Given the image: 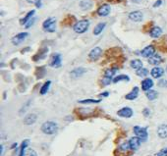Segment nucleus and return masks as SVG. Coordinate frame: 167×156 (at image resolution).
Masks as SVG:
<instances>
[{"mask_svg": "<svg viewBox=\"0 0 167 156\" xmlns=\"http://www.w3.org/2000/svg\"><path fill=\"white\" fill-rule=\"evenodd\" d=\"M57 124L52 122V121H47V122L43 123L41 126V132L45 135H54L57 132Z\"/></svg>", "mask_w": 167, "mask_h": 156, "instance_id": "nucleus-1", "label": "nucleus"}, {"mask_svg": "<svg viewBox=\"0 0 167 156\" xmlns=\"http://www.w3.org/2000/svg\"><path fill=\"white\" fill-rule=\"evenodd\" d=\"M29 144H30V140L29 139H25L22 142L19 156H38L37 152H35L33 148H28Z\"/></svg>", "mask_w": 167, "mask_h": 156, "instance_id": "nucleus-2", "label": "nucleus"}, {"mask_svg": "<svg viewBox=\"0 0 167 156\" xmlns=\"http://www.w3.org/2000/svg\"><path fill=\"white\" fill-rule=\"evenodd\" d=\"M89 27H90V21L89 20H81V21L77 22L76 24L74 25L73 29H74L75 33H84L87 30Z\"/></svg>", "mask_w": 167, "mask_h": 156, "instance_id": "nucleus-3", "label": "nucleus"}, {"mask_svg": "<svg viewBox=\"0 0 167 156\" xmlns=\"http://www.w3.org/2000/svg\"><path fill=\"white\" fill-rule=\"evenodd\" d=\"M134 132L136 136H138L142 142H146L149 138V134H148V129L146 128H142L140 126H135L134 127Z\"/></svg>", "mask_w": 167, "mask_h": 156, "instance_id": "nucleus-4", "label": "nucleus"}, {"mask_svg": "<svg viewBox=\"0 0 167 156\" xmlns=\"http://www.w3.org/2000/svg\"><path fill=\"white\" fill-rule=\"evenodd\" d=\"M28 37H29V33H20L17 34V36H15L13 38H12V43H13L14 45H19L20 43H22Z\"/></svg>", "mask_w": 167, "mask_h": 156, "instance_id": "nucleus-5", "label": "nucleus"}, {"mask_svg": "<svg viewBox=\"0 0 167 156\" xmlns=\"http://www.w3.org/2000/svg\"><path fill=\"white\" fill-rule=\"evenodd\" d=\"M133 114H134V112L130 107H123L117 112V115L120 117H123V118H131V117L133 116Z\"/></svg>", "mask_w": 167, "mask_h": 156, "instance_id": "nucleus-6", "label": "nucleus"}, {"mask_svg": "<svg viewBox=\"0 0 167 156\" xmlns=\"http://www.w3.org/2000/svg\"><path fill=\"white\" fill-rule=\"evenodd\" d=\"M62 64V58L60 54H54V55L51 57V61H50V66L53 68H59L61 67Z\"/></svg>", "mask_w": 167, "mask_h": 156, "instance_id": "nucleus-7", "label": "nucleus"}, {"mask_svg": "<svg viewBox=\"0 0 167 156\" xmlns=\"http://www.w3.org/2000/svg\"><path fill=\"white\" fill-rule=\"evenodd\" d=\"M87 72V69L86 68H83V67H80V68H76L72 70V72H71L70 76L72 79H79L80 77H82L83 75H85V73Z\"/></svg>", "mask_w": 167, "mask_h": 156, "instance_id": "nucleus-8", "label": "nucleus"}, {"mask_svg": "<svg viewBox=\"0 0 167 156\" xmlns=\"http://www.w3.org/2000/svg\"><path fill=\"white\" fill-rule=\"evenodd\" d=\"M101 54H102V49L100 47H94L93 49H91V51L90 52L89 57H90V60L95 61L100 57Z\"/></svg>", "mask_w": 167, "mask_h": 156, "instance_id": "nucleus-9", "label": "nucleus"}, {"mask_svg": "<svg viewBox=\"0 0 167 156\" xmlns=\"http://www.w3.org/2000/svg\"><path fill=\"white\" fill-rule=\"evenodd\" d=\"M142 140L138 138V136H134V138H131L129 140V143H130V147H131V150H137L139 147L141 146L142 144Z\"/></svg>", "mask_w": 167, "mask_h": 156, "instance_id": "nucleus-10", "label": "nucleus"}, {"mask_svg": "<svg viewBox=\"0 0 167 156\" xmlns=\"http://www.w3.org/2000/svg\"><path fill=\"white\" fill-rule=\"evenodd\" d=\"M144 18V15L141 11H134L129 14V19L133 22H141Z\"/></svg>", "mask_w": 167, "mask_h": 156, "instance_id": "nucleus-11", "label": "nucleus"}, {"mask_svg": "<svg viewBox=\"0 0 167 156\" xmlns=\"http://www.w3.org/2000/svg\"><path fill=\"white\" fill-rule=\"evenodd\" d=\"M38 120V116L34 113H31V114L27 115L24 119V124L27 125V126H31V125L34 124Z\"/></svg>", "mask_w": 167, "mask_h": 156, "instance_id": "nucleus-12", "label": "nucleus"}, {"mask_svg": "<svg viewBox=\"0 0 167 156\" xmlns=\"http://www.w3.org/2000/svg\"><path fill=\"white\" fill-rule=\"evenodd\" d=\"M154 51H156V49H154V47L152 45H149L146 46V47H145L144 49L142 50V57H146V58H149L152 57L153 54H154Z\"/></svg>", "mask_w": 167, "mask_h": 156, "instance_id": "nucleus-13", "label": "nucleus"}, {"mask_svg": "<svg viewBox=\"0 0 167 156\" xmlns=\"http://www.w3.org/2000/svg\"><path fill=\"white\" fill-rule=\"evenodd\" d=\"M110 13V6L108 4H103L97 9V15L101 17H105Z\"/></svg>", "mask_w": 167, "mask_h": 156, "instance_id": "nucleus-14", "label": "nucleus"}, {"mask_svg": "<svg viewBox=\"0 0 167 156\" xmlns=\"http://www.w3.org/2000/svg\"><path fill=\"white\" fill-rule=\"evenodd\" d=\"M150 75H152L154 79H159V78H161L164 75V70L161 67H154L152 68V71H150Z\"/></svg>", "mask_w": 167, "mask_h": 156, "instance_id": "nucleus-15", "label": "nucleus"}, {"mask_svg": "<svg viewBox=\"0 0 167 156\" xmlns=\"http://www.w3.org/2000/svg\"><path fill=\"white\" fill-rule=\"evenodd\" d=\"M153 87V81L152 79H145L142 81V89L144 91H148Z\"/></svg>", "mask_w": 167, "mask_h": 156, "instance_id": "nucleus-16", "label": "nucleus"}, {"mask_svg": "<svg viewBox=\"0 0 167 156\" xmlns=\"http://www.w3.org/2000/svg\"><path fill=\"white\" fill-rule=\"evenodd\" d=\"M157 135L160 138H167V125H160L157 128Z\"/></svg>", "mask_w": 167, "mask_h": 156, "instance_id": "nucleus-17", "label": "nucleus"}, {"mask_svg": "<svg viewBox=\"0 0 167 156\" xmlns=\"http://www.w3.org/2000/svg\"><path fill=\"white\" fill-rule=\"evenodd\" d=\"M162 62V57L158 54H153L152 57L149 58V63L150 65H159Z\"/></svg>", "mask_w": 167, "mask_h": 156, "instance_id": "nucleus-18", "label": "nucleus"}, {"mask_svg": "<svg viewBox=\"0 0 167 156\" xmlns=\"http://www.w3.org/2000/svg\"><path fill=\"white\" fill-rule=\"evenodd\" d=\"M138 96H139V88L135 87L132 89V91H130L128 94H126L125 98L128 99V100H135Z\"/></svg>", "mask_w": 167, "mask_h": 156, "instance_id": "nucleus-19", "label": "nucleus"}, {"mask_svg": "<svg viewBox=\"0 0 167 156\" xmlns=\"http://www.w3.org/2000/svg\"><path fill=\"white\" fill-rule=\"evenodd\" d=\"M161 33H162L161 28H159V27H153V28L150 30L149 36L152 37H153V38H157V37H159L161 36Z\"/></svg>", "mask_w": 167, "mask_h": 156, "instance_id": "nucleus-20", "label": "nucleus"}, {"mask_svg": "<svg viewBox=\"0 0 167 156\" xmlns=\"http://www.w3.org/2000/svg\"><path fill=\"white\" fill-rule=\"evenodd\" d=\"M146 96L148 97L149 100H154L157 98L158 96V92L156 91H153V89H149V91H148L146 92Z\"/></svg>", "mask_w": 167, "mask_h": 156, "instance_id": "nucleus-21", "label": "nucleus"}, {"mask_svg": "<svg viewBox=\"0 0 167 156\" xmlns=\"http://www.w3.org/2000/svg\"><path fill=\"white\" fill-rule=\"evenodd\" d=\"M105 26H106L105 23H99L97 26H95V28L93 30V34H94V36H99V34L102 33V30H104Z\"/></svg>", "mask_w": 167, "mask_h": 156, "instance_id": "nucleus-22", "label": "nucleus"}, {"mask_svg": "<svg viewBox=\"0 0 167 156\" xmlns=\"http://www.w3.org/2000/svg\"><path fill=\"white\" fill-rule=\"evenodd\" d=\"M34 13H35V11L34 10H31V11H30L29 13H28L25 17H24L21 21H20V23H21V25H26L28 22H29L31 18H33V16L34 15Z\"/></svg>", "mask_w": 167, "mask_h": 156, "instance_id": "nucleus-23", "label": "nucleus"}, {"mask_svg": "<svg viewBox=\"0 0 167 156\" xmlns=\"http://www.w3.org/2000/svg\"><path fill=\"white\" fill-rule=\"evenodd\" d=\"M50 84H51V81H45V83L42 84V87L41 88V91H39V93H41V95L46 94V93L48 92V91H49Z\"/></svg>", "mask_w": 167, "mask_h": 156, "instance_id": "nucleus-24", "label": "nucleus"}, {"mask_svg": "<svg viewBox=\"0 0 167 156\" xmlns=\"http://www.w3.org/2000/svg\"><path fill=\"white\" fill-rule=\"evenodd\" d=\"M131 67H132L133 69H135L137 71V70L142 68V62L140 59L132 60V61H131Z\"/></svg>", "mask_w": 167, "mask_h": 156, "instance_id": "nucleus-25", "label": "nucleus"}, {"mask_svg": "<svg viewBox=\"0 0 167 156\" xmlns=\"http://www.w3.org/2000/svg\"><path fill=\"white\" fill-rule=\"evenodd\" d=\"M93 6V2L90 0H83L80 3V7L83 10H89Z\"/></svg>", "mask_w": 167, "mask_h": 156, "instance_id": "nucleus-26", "label": "nucleus"}, {"mask_svg": "<svg viewBox=\"0 0 167 156\" xmlns=\"http://www.w3.org/2000/svg\"><path fill=\"white\" fill-rule=\"evenodd\" d=\"M130 81V77L127 76V75H119V76H117L116 78H114L112 81H113L114 84H116V83H118V81Z\"/></svg>", "mask_w": 167, "mask_h": 156, "instance_id": "nucleus-27", "label": "nucleus"}, {"mask_svg": "<svg viewBox=\"0 0 167 156\" xmlns=\"http://www.w3.org/2000/svg\"><path fill=\"white\" fill-rule=\"evenodd\" d=\"M117 71H118V69H108V70H106L105 73H104V77L112 79Z\"/></svg>", "mask_w": 167, "mask_h": 156, "instance_id": "nucleus-28", "label": "nucleus"}, {"mask_svg": "<svg viewBox=\"0 0 167 156\" xmlns=\"http://www.w3.org/2000/svg\"><path fill=\"white\" fill-rule=\"evenodd\" d=\"M137 75L139 77H146L149 75V70L148 69H146V68H141V69H139L137 70Z\"/></svg>", "mask_w": 167, "mask_h": 156, "instance_id": "nucleus-29", "label": "nucleus"}, {"mask_svg": "<svg viewBox=\"0 0 167 156\" xmlns=\"http://www.w3.org/2000/svg\"><path fill=\"white\" fill-rule=\"evenodd\" d=\"M119 149H120L121 151H128L129 149H131V147H130V143L129 142H123L120 146H119Z\"/></svg>", "mask_w": 167, "mask_h": 156, "instance_id": "nucleus-30", "label": "nucleus"}, {"mask_svg": "<svg viewBox=\"0 0 167 156\" xmlns=\"http://www.w3.org/2000/svg\"><path fill=\"white\" fill-rule=\"evenodd\" d=\"M55 30H56V21L53 22V23H51V24L45 29L46 32H49V33H53V32H55Z\"/></svg>", "mask_w": 167, "mask_h": 156, "instance_id": "nucleus-31", "label": "nucleus"}, {"mask_svg": "<svg viewBox=\"0 0 167 156\" xmlns=\"http://www.w3.org/2000/svg\"><path fill=\"white\" fill-rule=\"evenodd\" d=\"M100 101H101L100 99H85V100H80L79 102L83 104H87V103H99Z\"/></svg>", "mask_w": 167, "mask_h": 156, "instance_id": "nucleus-32", "label": "nucleus"}, {"mask_svg": "<svg viewBox=\"0 0 167 156\" xmlns=\"http://www.w3.org/2000/svg\"><path fill=\"white\" fill-rule=\"evenodd\" d=\"M56 20H55V18H48V19H46V20L43 22V24H42V26H43V29H46L47 27H48L51 23H53V22H55Z\"/></svg>", "mask_w": 167, "mask_h": 156, "instance_id": "nucleus-33", "label": "nucleus"}, {"mask_svg": "<svg viewBox=\"0 0 167 156\" xmlns=\"http://www.w3.org/2000/svg\"><path fill=\"white\" fill-rule=\"evenodd\" d=\"M47 51H48V49H47V48H44V50H43V52H42V50H41V52H39L38 55H35V56H34V61H38V60L39 59V58H41V56L45 57V55H46ZM43 57H42V58H43Z\"/></svg>", "mask_w": 167, "mask_h": 156, "instance_id": "nucleus-34", "label": "nucleus"}, {"mask_svg": "<svg viewBox=\"0 0 167 156\" xmlns=\"http://www.w3.org/2000/svg\"><path fill=\"white\" fill-rule=\"evenodd\" d=\"M111 81H113V80L110 79V78L104 77V79L102 80V84H103V85H108L109 84H111Z\"/></svg>", "mask_w": 167, "mask_h": 156, "instance_id": "nucleus-35", "label": "nucleus"}, {"mask_svg": "<svg viewBox=\"0 0 167 156\" xmlns=\"http://www.w3.org/2000/svg\"><path fill=\"white\" fill-rule=\"evenodd\" d=\"M34 21H35V19H33V18H31V20H30V21H29V22H28V23H27V24L25 25V27H26V28H27V29H29V28H31V26H33V25L34 24Z\"/></svg>", "mask_w": 167, "mask_h": 156, "instance_id": "nucleus-36", "label": "nucleus"}, {"mask_svg": "<svg viewBox=\"0 0 167 156\" xmlns=\"http://www.w3.org/2000/svg\"><path fill=\"white\" fill-rule=\"evenodd\" d=\"M156 156H167V148H163L157 153Z\"/></svg>", "mask_w": 167, "mask_h": 156, "instance_id": "nucleus-37", "label": "nucleus"}, {"mask_svg": "<svg viewBox=\"0 0 167 156\" xmlns=\"http://www.w3.org/2000/svg\"><path fill=\"white\" fill-rule=\"evenodd\" d=\"M142 114H144L145 117H149L150 116V110L149 108H145L144 110H142Z\"/></svg>", "mask_w": 167, "mask_h": 156, "instance_id": "nucleus-38", "label": "nucleus"}, {"mask_svg": "<svg viewBox=\"0 0 167 156\" xmlns=\"http://www.w3.org/2000/svg\"><path fill=\"white\" fill-rule=\"evenodd\" d=\"M161 4H162V0H158V1H156L153 4V7H156H156H159Z\"/></svg>", "mask_w": 167, "mask_h": 156, "instance_id": "nucleus-39", "label": "nucleus"}, {"mask_svg": "<svg viewBox=\"0 0 167 156\" xmlns=\"http://www.w3.org/2000/svg\"><path fill=\"white\" fill-rule=\"evenodd\" d=\"M3 152H4V146L2 145V144H1V145H0V155H3Z\"/></svg>", "mask_w": 167, "mask_h": 156, "instance_id": "nucleus-40", "label": "nucleus"}, {"mask_svg": "<svg viewBox=\"0 0 167 156\" xmlns=\"http://www.w3.org/2000/svg\"><path fill=\"white\" fill-rule=\"evenodd\" d=\"M35 6L38 7V8H39V7H41V0H38V1L35 3Z\"/></svg>", "mask_w": 167, "mask_h": 156, "instance_id": "nucleus-41", "label": "nucleus"}, {"mask_svg": "<svg viewBox=\"0 0 167 156\" xmlns=\"http://www.w3.org/2000/svg\"><path fill=\"white\" fill-rule=\"evenodd\" d=\"M108 95H109V92H107V91L103 92V93H101V94H100V96H104V97H107Z\"/></svg>", "mask_w": 167, "mask_h": 156, "instance_id": "nucleus-42", "label": "nucleus"}, {"mask_svg": "<svg viewBox=\"0 0 167 156\" xmlns=\"http://www.w3.org/2000/svg\"><path fill=\"white\" fill-rule=\"evenodd\" d=\"M27 1L29 3H34V4H35V3L38 1V0H27Z\"/></svg>", "mask_w": 167, "mask_h": 156, "instance_id": "nucleus-43", "label": "nucleus"}, {"mask_svg": "<svg viewBox=\"0 0 167 156\" xmlns=\"http://www.w3.org/2000/svg\"><path fill=\"white\" fill-rule=\"evenodd\" d=\"M16 146H17V143H14L13 145H12V148H15Z\"/></svg>", "mask_w": 167, "mask_h": 156, "instance_id": "nucleus-44", "label": "nucleus"}, {"mask_svg": "<svg viewBox=\"0 0 167 156\" xmlns=\"http://www.w3.org/2000/svg\"><path fill=\"white\" fill-rule=\"evenodd\" d=\"M166 72H167V68H166Z\"/></svg>", "mask_w": 167, "mask_h": 156, "instance_id": "nucleus-45", "label": "nucleus"}]
</instances>
